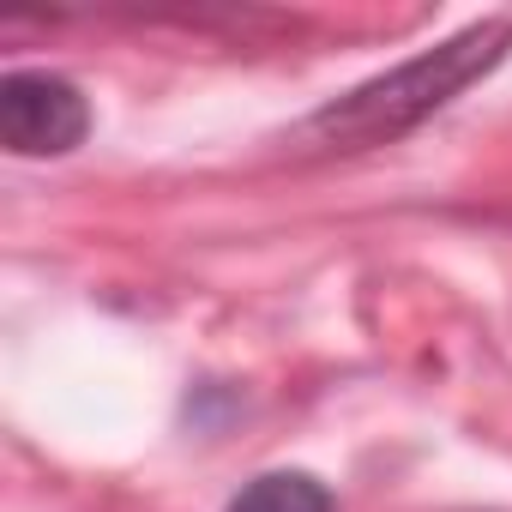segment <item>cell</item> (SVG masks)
Masks as SVG:
<instances>
[{"label": "cell", "mask_w": 512, "mask_h": 512, "mask_svg": "<svg viewBox=\"0 0 512 512\" xmlns=\"http://www.w3.org/2000/svg\"><path fill=\"white\" fill-rule=\"evenodd\" d=\"M512 43V19H482L458 37H446L440 49H422L416 61L356 85L350 97L326 103L308 121V139L332 145V151H362V145H386L410 127H422L434 109H446L464 85H476L488 67H500Z\"/></svg>", "instance_id": "cell-1"}, {"label": "cell", "mask_w": 512, "mask_h": 512, "mask_svg": "<svg viewBox=\"0 0 512 512\" xmlns=\"http://www.w3.org/2000/svg\"><path fill=\"white\" fill-rule=\"evenodd\" d=\"M91 133V109L79 85L55 73H7L0 79V139L19 157H61Z\"/></svg>", "instance_id": "cell-2"}, {"label": "cell", "mask_w": 512, "mask_h": 512, "mask_svg": "<svg viewBox=\"0 0 512 512\" xmlns=\"http://www.w3.org/2000/svg\"><path fill=\"white\" fill-rule=\"evenodd\" d=\"M229 512H338V500L308 470H272V476H253L229 500Z\"/></svg>", "instance_id": "cell-3"}]
</instances>
